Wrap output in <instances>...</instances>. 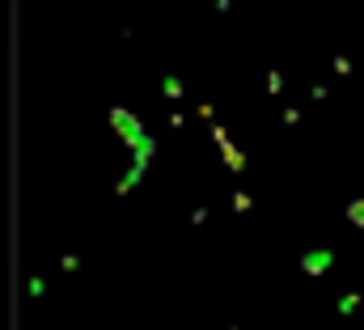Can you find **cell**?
<instances>
[{"label":"cell","instance_id":"obj_1","mask_svg":"<svg viewBox=\"0 0 364 330\" xmlns=\"http://www.w3.org/2000/svg\"><path fill=\"white\" fill-rule=\"evenodd\" d=\"M326 267H331V254H326V250H322V254H309V258H305V271H326Z\"/></svg>","mask_w":364,"mask_h":330},{"label":"cell","instance_id":"obj_2","mask_svg":"<svg viewBox=\"0 0 364 330\" xmlns=\"http://www.w3.org/2000/svg\"><path fill=\"white\" fill-rule=\"evenodd\" d=\"M348 216H352V220H360V225H364V203H352V208H348Z\"/></svg>","mask_w":364,"mask_h":330}]
</instances>
